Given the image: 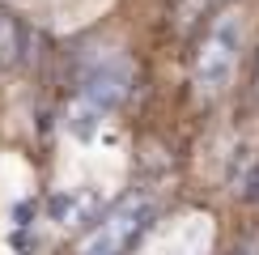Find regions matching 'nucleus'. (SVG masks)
<instances>
[{
	"label": "nucleus",
	"mask_w": 259,
	"mask_h": 255,
	"mask_svg": "<svg viewBox=\"0 0 259 255\" xmlns=\"http://www.w3.org/2000/svg\"><path fill=\"white\" fill-rule=\"evenodd\" d=\"M242 60V13L225 9L208 21V30L200 34L196 51H191V94L196 102H212L230 90L234 72Z\"/></svg>",
	"instance_id": "1"
},
{
	"label": "nucleus",
	"mask_w": 259,
	"mask_h": 255,
	"mask_svg": "<svg viewBox=\"0 0 259 255\" xmlns=\"http://www.w3.org/2000/svg\"><path fill=\"white\" fill-rule=\"evenodd\" d=\"M153 217V200L149 196H127L119 200L106 217L94 221V230L77 242V255H123L136 242V234Z\"/></svg>",
	"instance_id": "2"
},
{
	"label": "nucleus",
	"mask_w": 259,
	"mask_h": 255,
	"mask_svg": "<svg viewBox=\"0 0 259 255\" xmlns=\"http://www.w3.org/2000/svg\"><path fill=\"white\" fill-rule=\"evenodd\" d=\"M127 85H132V68H127V60L111 56V60L94 64V68L85 72L81 98H90V102H98L102 111H111V106H119L127 98Z\"/></svg>",
	"instance_id": "3"
},
{
	"label": "nucleus",
	"mask_w": 259,
	"mask_h": 255,
	"mask_svg": "<svg viewBox=\"0 0 259 255\" xmlns=\"http://www.w3.org/2000/svg\"><path fill=\"white\" fill-rule=\"evenodd\" d=\"M102 115H106V111H102L98 102L77 98V102H72V111H68V128H72L77 136H94V132L102 128Z\"/></svg>",
	"instance_id": "4"
},
{
	"label": "nucleus",
	"mask_w": 259,
	"mask_h": 255,
	"mask_svg": "<svg viewBox=\"0 0 259 255\" xmlns=\"http://www.w3.org/2000/svg\"><path fill=\"white\" fill-rule=\"evenodd\" d=\"M17 51H21V30L9 17V9H0V64H13Z\"/></svg>",
	"instance_id": "5"
},
{
	"label": "nucleus",
	"mask_w": 259,
	"mask_h": 255,
	"mask_svg": "<svg viewBox=\"0 0 259 255\" xmlns=\"http://www.w3.org/2000/svg\"><path fill=\"white\" fill-rule=\"evenodd\" d=\"M217 5V0H175V26L179 30H191L196 21H204V13Z\"/></svg>",
	"instance_id": "6"
},
{
	"label": "nucleus",
	"mask_w": 259,
	"mask_h": 255,
	"mask_svg": "<svg viewBox=\"0 0 259 255\" xmlns=\"http://www.w3.org/2000/svg\"><path fill=\"white\" fill-rule=\"evenodd\" d=\"M238 255H259V238H255V242H246V247H242Z\"/></svg>",
	"instance_id": "7"
}]
</instances>
